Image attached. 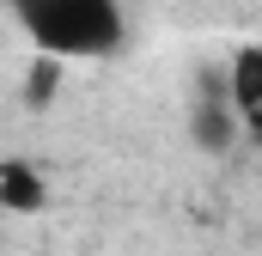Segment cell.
Returning <instances> with one entry per match:
<instances>
[{
  "label": "cell",
  "mask_w": 262,
  "mask_h": 256,
  "mask_svg": "<svg viewBox=\"0 0 262 256\" xmlns=\"http://www.w3.org/2000/svg\"><path fill=\"white\" fill-rule=\"evenodd\" d=\"M12 12L37 55L55 61H104L128 37L122 0H12Z\"/></svg>",
  "instance_id": "1"
},
{
  "label": "cell",
  "mask_w": 262,
  "mask_h": 256,
  "mask_svg": "<svg viewBox=\"0 0 262 256\" xmlns=\"http://www.w3.org/2000/svg\"><path fill=\"white\" fill-rule=\"evenodd\" d=\"M226 98L244 116V128L262 134V43H244L232 55V67H226Z\"/></svg>",
  "instance_id": "2"
},
{
  "label": "cell",
  "mask_w": 262,
  "mask_h": 256,
  "mask_svg": "<svg viewBox=\"0 0 262 256\" xmlns=\"http://www.w3.org/2000/svg\"><path fill=\"white\" fill-rule=\"evenodd\" d=\"M49 207V177L31 159H0V214H43Z\"/></svg>",
  "instance_id": "3"
},
{
  "label": "cell",
  "mask_w": 262,
  "mask_h": 256,
  "mask_svg": "<svg viewBox=\"0 0 262 256\" xmlns=\"http://www.w3.org/2000/svg\"><path fill=\"white\" fill-rule=\"evenodd\" d=\"M232 116H238L232 98H226V104H195V116H189L195 128H189V134H195L201 153H226V146L238 140V122H232Z\"/></svg>",
  "instance_id": "4"
},
{
  "label": "cell",
  "mask_w": 262,
  "mask_h": 256,
  "mask_svg": "<svg viewBox=\"0 0 262 256\" xmlns=\"http://www.w3.org/2000/svg\"><path fill=\"white\" fill-rule=\"evenodd\" d=\"M67 61H55V55H37V67H31V86H25V104H49L55 98V86H61Z\"/></svg>",
  "instance_id": "5"
}]
</instances>
